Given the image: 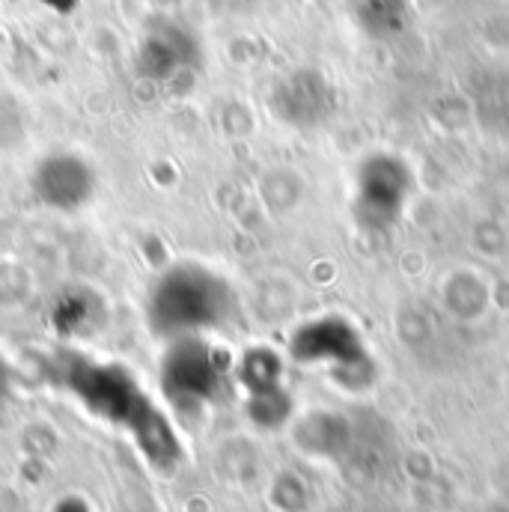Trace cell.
Segmentation results:
<instances>
[{"instance_id": "1", "label": "cell", "mask_w": 509, "mask_h": 512, "mask_svg": "<svg viewBox=\"0 0 509 512\" xmlns=\"http://www.w3.org/2000/svg\"><path fill=\"white\" fill-rule=\"evenodd\" d=\"M48 376L93 417L131 435L152 462L170 465L179 453V441L167 414L126 367L93 361L78 352H60L51 361Z\"/></svg>"}, {"instance_id": "2", "label": "cell", "mask_w": 509, "mask_h": 512, "mask_svg": "<svg viewBox=\"0 0 509 512\" xmlns=\"http://www.w3.org/2000/svg\"><path fill=\"white\" fill-rule=\"evenodd\" d=\"M233 310V292L221 274L197 262L170 265L149 289L146 319L164 340L203 337L227 322Z\"/></svg>"}, {"instance_id": "3", "label": "cell", "mask_w": 509, "mask_h": 512, "mask_svg": "<svg viewBox=\"0 0 509 512\" xmlns=\"http://www.w3.org/2000/svg\"><path fill=\"white\" fill-rule=\"evenodd\" d=\"M227 382L224 361L203 337L173 340L161 361V387L173 405L200 408L212 402Z\"/></svg>"}, {"instance_id": "4", "label": "cell", "mask_w": 509, "mask_h": 512, "mask_svg": "<svg viewBox=\"0 0 509 512\" xmlns=\"http://www.w3.org/2000/svg\"><path fill=\"white\" fill-rule=\"evenodd\" d=\"M33 188L45 206H54L60 212H75L84 203H90L96 191V173L90 164L78 155H51L39 164L33 176Z\"/></svg>"}, {"instance_id": "5", "label": "cell", "mask_w": 509, "mask_h": 512, "mask_svg": "<svg viewBox=\"0 0 509 512\" xmlns=\"http://www.w3.org/2000/svg\"><path fill=\"white\" fill-rule=\"evenodd\" d=\"M6 390H9V370H6V364L0 361V399L6 396Z\"/></svg>"}]
</instances>
